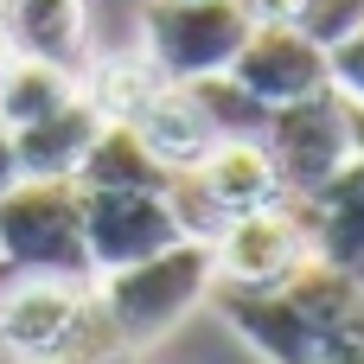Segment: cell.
Here are the masks:
<instances>
[{"label": "cell", "instance_id": "cell-1", "mask_svg": "<svg viewBox=\"0 0 364 364\" xmlns=\"http://www.w3.org/2000/svg\"><path fill=\"white\" fill-rule=\"evenodd\" d=\"M13 282H96L77 179H13L0 192V288Z\"/></svg>", "mask_w": 364, "mask_h": 364}, {"label": "cell", "instance_id": "cell-2", "mask_svg": "<svg viewBox=\"0 0 364 364\" xmlns=\"http://www.w3.org/2000/svg\"><path fill=\"white\" fill-rule=\"evenodd\" d=\"M218 288V269H211V243H173L134 269H109L96 275V301L109 314V326L122 333V346L141 358L147 346H160L192 307H205Z\"/></svg>", "mask_w": 364, "mask_h": 364}, {"label": "cell", "instance_id": "cell-3", "mask_svg": "<svg viewBox=\"0 0 364 364\" xmlns=\"http://www.w3.org/2000/svg\"><path fill=\"white\" fill-rule=\"evenodd\" d=\"M250 19L230 0H147L141 6V58L160 83H198L230 70Z\"/></svg>", "mask_w": 364, "mask_h": 364}, {"label": "cell", "instance_id": "cell-4", "mask_svg": "<svg viewBox=\"0 0 364 364\" xmlns=\"http://www.w3.org/2000/svg\"><path fill=\"white\" fill-rule=\"evenodd\" d=\"M262 147L282 173V192L288 198H307L320 192L333 173L352 166V122H346V96L339 90H320L307 102H282L269 109V128H262Z\"/></svg>", "mask_w": 364, "mask_h": 364}, {"label": "cell", "instance_id": "cell-5", "mask_svg": "<svg viewBox=\"0 0 364 364\" xmlns=\"http://www.w3.org/2000/svg\"><path fill=\"white\" fill-rule=\"evenodd\" d=\"M301 262H307V230H301V218H294L288 198L230 218L224 237L211 243L218 288H282Z\"/></svg>", "mask_w": 364, "mask_h": 364}, {"label": "cell", "instance_id": "cell-6", "mask_svg": "<svg viewBox=\"0 0 364 364\" xmlns=\"http://www.w3.org/2000/svg\"><path fill=\"white\" fill-rule=\"evenodd\" d=\"M83 243H90V269L109 275V269H134V262L160 256L186 237L160 192H83Z\"/></svg>", "mask_w": 364, "mask_h": 364}, {"label": "cell", "instance_id": "cell-7", "mask_svg": "<svg viewBox=\"0 0 364 364\" xmlns=\"http://www.w3.org/2000/svg\"><path fill=\"white\" fill-rule=\"evenodd\" d=\"M230 77L262 102V109H282V102H307L320 90H333L326 77V51L294 32V26H250L243 51L230 58Z\"/></svg>", "mask_w": 364, "mask_h": 364}, {"label": "cell", "instance_id": "cell-8", "mask_svg": "<svg viewBox=\"0 0 364 364\" xmlns=\"http://www.w3.org/2000/svg\"><path fill=\"white\" fill-rule=\"evenodd\" d=\"M77 282H13L0 288V346L13 364H58L77 314H83Z\"/></svg>", "mask_w": 364, "mask_h": 364}, {"label": "cell", "instance_id": "cell-9", "mask_svg": "<svg viewBox=\"0 0 364 364\" xmlns=\"http://www.w3.org/2000/svg\"><path fill=\"white\" fill-rule=\"evenodd\" d=\"M211 301H218V320L262 364H314L326 346L282 288H211Z\"/></svg>", "mask_w": 364, "mask_h": 364}, {"label": "cell", "instance_id": "cell-10", "mask_svg": "<svg viewBox=\"0 0 364 364\" xmlns=\"http://www.w3.org/2000/svg\"><path fill=\"white\" fill-rule=\"evenodd\" d=\"M288 205H294V218H301V230H307V256H314V262L346 269V275L364 262V173L358 166L333 173L320 192L288 198Z\"/></svg>", "mask_w": 364, "mask_h": 364}, {"label": "cell", "instance_id": "cell-11", "mask_svg": "<svg viewBox=\"0 0 364 364\" xmlns=\"http://www.w3.org/2000/svg\"><path fill=\"white\" fill-rule=\"evenodd\" d=\"M96 128H102V115H96L83 96H70V102H58L51 115H38V122L13 128L19 179H77V166H83V154H90Z\"/></svg>", "mask_w": 364, "mask_h": 364}, {"label": "cell", "instance_id": "cell-12", "mask_svg": "<svg viewBox=\"0 0 364 364\" xmlns=\"http://www.w3.org/2000/svg\"><path fill=\"white\" fill-rule=\"evenodd\" d=\"M198 179H205V192L224 205V218H243V211H262V205H282L288 192H282V173H275V160H269V147L256 141V134H224V141H211V154L192 166Z\"/></svg>", "mask_w": 364, "mask_h": 364}, {"label": "cell", "instance_id": "cell-13", "mask_svg": "<svg viewBox=\"0 0 364 364\" xmlns=\"http://www.w3.org/2000/svg\"><path fill=\"white\" fill-rule=\"evenodd\" d=\"M128 128L147 141V154H154L166 173L198 166V160L211 154V141H218V128L205 122V109L192 102V90H186V83H160V90L141 102V115H134Z\"/></svg>", "mask_w": 364, "mask_h": 364}, {"label": "cell", "instance_id": "cell-14", "mask_svg": "<svg viewBox=\"0 0 364 364\" xmlns=\"http://www.w3.org/2000/svg\"><path fill=\"white\" fill-rule=\"evenodd\" d=\"M166 166L147 154V141L128 128V122H102L83 166H77V186L83 192H166Z\"/></svg>", "mask_w": 364, "mask_h": 364}, {"label": "cell", "instance_id": "cell-15", "mask_svg": "<svg viewBox=\"0 0 364 364\" xmlns=\"http://www.w3.org/2000/svg\"><path fill=\"white\" fill-rule=\"evenodd\" d=\"M282 294L301 307V320H307L320 339H358L364 333V288L346 269H326V262L307 256V262L282 282Z\"/></svg>", "mask_w": 364, "mask_h": 364}, {"label": "cell", "instance_id": "cell-16", "mask_svg": "<svg viewBox=\"0 0 364 364\" xmlns=\"http://www.w3.org/2000/svg\"><path fill=\"white\" fill-rule=\"evenodd\" d=\"M6 32L19 58L58 70L83 64V0H6Z\"/></svg>", "mask_w": 364, "mask_h": 364}, {"label": "cell", "instance_id": "cell-17", "mask_svg": "<svg viewBox=\"0 0 364 364\" xmlns=\"http://www.w3.org/2000/svg\"><path fill=\"white\" fill-rule=\"evenodd\" d=\"M154 90H160V77L147 70L141 51H134V58L109 51V58H96V64H77V96H83L102 122H134Z\"/></svg>", "mask_w": 364, "mask_h": 364}, {"label": "cell", "instance_id": "cell-18", "mask_svg": "<svg viewBox=\"0 0 364 364\" xmlns=\"http://www.w3.org/2000/svg\"><path fill=\"white\" fill-rule=\"evenodd\" d=\"M77 96V70H58V64H38V58H6L0 64V122L6 128H26L38 115H51L58 102Z\"/></svg>", "mask_w": 364, "mask_h": 364}, {"label": "cell", "instance_id": "cell-19", "mask_svg": "<svg viewBox=\"0 0 364 364\" xmlns=\"http://www.w3.org/2000/svg\"><path fill=\"white\" fill-rule=\"evenodd\" d=\"M192 90V102L205 109V122L218 128V141L224 134H256L262 141V128H269V109L230 77V70H218V77H198V83H186Z\"/></svg>", "mask_w": 364, "mask_h": 364}, {"label": "cell", "instance_id": "cell-20", "mask_svg": "<svg viewBox=\"0 0 364 364\" xmlns=\"http://www.w3.org/2000/svg\"><path fill=\"white\" fill-rule=\"evenodd\" d=\"M358 26H364V0H301V13H294V32H307L320 51H333Z\"/></svg>", "mask_w": 364, "mask_h": 364}, {"label": "cell", "instance_id": "cell-21", "mask_svg": "<svg viewBox=\"0 0 364 364\" xmlns=\"http://www.w3.org/2000/svg\"><path fill=\"white\" fill-rule=\"evenodd\" d=\"M326 77H333V90H339L346 102H358V109H364V26L326 51Z\"/></svg>", "mask_w": 364, "mask_h": 364}, {"label": "cell", "instance_id": "cell-22", "mask_svg": "<svg viewBox=\"0 0 364 364\" xmlns=\"http://www.w3.org/2000/svg\"><path fill=\"white\" fill-rule=\"evenodd\" d=\"M250 26H294V13H301V0H230Z\"/></svg>", "mask_w": 364, "mask_h": 364}, {"label": "cell", "instance_id": "cell-23", "mask_svg": "<svg viewBox=\"0 0 364 364\" xmlns=\"http://www.w3.org/2000/svg\"><path fill=\"white\" fill-rule=\"evenodd\" d=\"M314 364H364V333H358V339H326Z\"/></svg>", "mask_w": 364, "mask_h": 364}, {"label": "cell", "instance_id": "cell-24", "mask_svg": "<svg viewBox=\"0 0 364 364\" xmlns=\"http://www.w3.org/2000/svg\"><path fill=\"white\" fill-rule=\"evenodd\" d=\"M13 179H19V160H13V128L0 122V192H6Z\"/></svg>", "mask_w": 364, "mask_h": 364}, {"label": "cell", "instance_id": "cell-25", "mask_svg": "<svg viewBox=\"0 0 364 364\" xmlns=\"http://www.w3.org/2000/svg\"><path fill=\"white\" fill-rule=\"evenodd\" d=\"M346 122H352V166L364 173V109L358 102H346Z\"/></svg>", "mask_w": 364, "mask_h": 364}, {"label": "cell", "instance_id": "cell-26", "mask_svg": "<svg viewBox=\"0 0 364 364\" xmlns=\"http://www.w3.org/2000/svg\"><path fill=\"white\" fill-rule=\"evenodd\" d=\"M13 58V32H6V0H0V64Z\"/></svg>", "mask_w": 364, "mask_h": 364}, {"label": "cell", "instance_id": "cell-27", "mask_svg": "<svg viewBox=\"0 0 364 364\" xmlns=\"http://www.w3.org/2000/svg\"><path fill=\"white\" fill-rule=\"evenodd\" d=\"M352 282H358V288H364V262H358V269H352Z\"/></svg>", "mask_w": 364, "mask_h": 364}, {"label": "cell", "instance_id": "cell-28", "mask_svg": "<svg viewBox=\"0 0 364 364\" xmlns=\"http://www.w3.org/2000/svg\"><path fill=\"white\" fill-rule=\"evenodd\" d=\"M0 364H13V358H6V346H0Z\"/></svg>", "mask_w": 364, "mask_h": 364}]
</instances>
